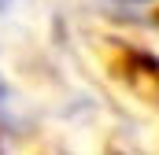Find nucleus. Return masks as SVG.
<instances>
[{
  "instance_id": "1",
  "label": "nucleus",
  "mask_w": 159,
  "mask_h": 155,
  "mask_svg": "<svg viewBox=\"0 0 159 155\" xmlns=\"http://www.w3.org/2000/svg\"><path fill=\"white\" fill-rule=\"evenodd\" d=\"M7 4H11V0H0V11H4V7H7Z\"/></svg>"
}]
</instances>
